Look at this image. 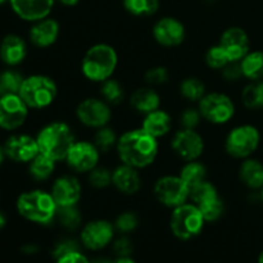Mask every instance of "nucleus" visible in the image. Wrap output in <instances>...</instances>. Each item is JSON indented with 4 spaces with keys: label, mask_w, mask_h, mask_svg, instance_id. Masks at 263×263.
<instances>
[{
    "label": "nucleus",
    "mask_w": 263,
    "mask_h": 263,
    "mask_svg": "<svg viewBox=\"0 0 263 263\" xmlns=\"http://www.w3.org/2000/svg\"><path fill=\"white\" fill-rule=\"evenodd\" d=\"M22 252L25 254H35L39 252V247H36L35 244H27L22 248Z\"/></svg>",
    "instance_id": "obj_46"
},
{
    "label": "nucleus",
    "mask_w": 263,
    "mask_h": 263,
    "mask_svg": "<svg viewBox=\"0 0 263 263\" xmlns=\"http://www.w3.org/2000/svg\"><path fill=\"white\" fill-rule=\"evenodd\" d=\"M27 57V44L21 36L10 33L3 39L0 44V59L7 66L15 67Z\"/></svg>",
    "instance_id": "obj_23"
},
{
    "label": "nucleus",
    "mask_w": 263,
    "mask_h": 263,
    "mask_svg": "<svg viewBox=\"0 0 263 263\" xmlns=\"http://www.w3.org/2000/svg\"><path fill=\"white\" fill-rule=\"evenodd\" d=\"M4 152L10 161L17 163H30L40 153V149L36 138L26 134H17L7 139Z\"/></svg>",
    "instance_id": "obj_17"
},
{
    "label": "nucleus",
    "mask_w": 263,
    "mask_h": 263,
    "mask_svg": "<svg viewBox=\"0 0 263 263\" xmlns=\"http://www.w3.org/2000/svg\"><path fill=\"white\" fill-rule=\"evenodd\" d=\"M57 205L50 193L35 189L22 193L17 199V211L20 216L37 225H49L55 220Z\"/></svg>",
    "instance_id": "obj_4"
},
{
    "label": "nucleus",
    "mask_w": 263,
    "mask_h": 263,
    "mask_svg": "<svg viewBox=\"0 0 263 263\" xmlns=\"http://www.w3.org/2000/svg\"><path fill=\"white\" fill-rule=\"evenodd\" d=\"M258 263H263V251L259 253V256H258Z\"/></svg>",
    "instance_id": "obj_53"
},
{
    "label": "nucleus",
    "mask_w": 263,
    "mask_h": 263,
    "mask_svg": "<svg viewBox=\"0 0 263 263\" xmlns=\"http://www.w3.org/2000/svg\"><path fill=\"white\" fill-rule=\"evenodd\" d=\"M9 3L21 20L32 23L49 17L54 7V0H9Z\"/></svg>",
    "instance_id": "obj_20"
},
{
    "label": "nucleus",
    "mask_w": 263,
    "mask_h": 263,
    "mask_svg": "<svg viewBox=\"0 0 263 263\" xmlns=\"http://www.w3.org/2000/svg\"><path fill=\"white\" fill-rule=\"evenodd\" d=\"M5 223H7V218H5V216L3 215L2 212H0V230H2V229L4 228Z\"/></svg>",
    "instance_id": "obj_50"
},
{
    "label": "nucleus",
    "mask_w": 263,
    "mask_h": 263,
    "mask_svg": "<svg viewBox=\"0 0 263 263\" xmlns=\"http://www.w3.org/2000/svg\"><path fill=\"white\" fill-rule=\"evenodd\" d=\"M112 263H135V261L130 258V257H118L116 261H113Z\"/></svg>",
    "instance_id": "obj_48"
},
{
    "label": "nucleus",
    "mask_w": 263,
    "mask_h": 263,
    "mask_svg": "<svg viewBox=\"0 0 263 263\" xmlns=\"http://www.w3.org/2000/svg\"><path fill=\"white\" fill-rule=\"evenodd\" d=\"M59 33H61V25L58 21L46 17L37 22H33L28 32V37L36 48L45 49L57 43Z\"/></svg>",
    "instance_id": "obj_21"
},
{
    "label": "nucleus",
    "mask_w": 263,
    "mask_h": 263,
    "mask_svg": "<svg viewBox=\"0 0 263 263\" xmlns=\"http://www.w3.org/2000/svg\"><path fill=\"white\" fill-rule=\"evenodd\" d=\"M202 121V115H200L199 109L194 107H189L184 109L180 115V123H181L182 128H192L195 130L198 125Z\"/></svg>",
    "instance_id": "obj_41"
},
{
    "label": "nucleus",
    "mask_w": 263,
    "mask_h": 263,
    "mask_svg": "<svg viewBox=\"0 0 263 263\" xmlns=\"http://www.w3.org/2000/svg\"><path fill=\"white\" fill-rule=\"evenodd\" d=\"M133 251V241L127 236H121L113 243V252L117 257H130Z\"/></svg>",
    "instance_id": "obj_44"
},
{
    "label": "nucleus",
    "mask_w": 263,
    "mask_h": 263,
    "mask_svg": "<svg viewBox=\"0 0 263 263\" xmlns=\"http://www.w3.org/2000/svg\"><path fill=\"white\" fill-rule=\"evenodd\" d=\"M87 180H89V184L94 189H105V187L112 185V171L109 168H107V167H103L98 164L94 170H91L89 172Z\"/></svg>",
    "instance_id": "obj_38"
},
{
    "label": "nucleus",
    "mask_w": 263,
    "mask_h": 263,
    "mask_svg": "<svg viewBox=\"0 0 263 263\" xmlns=\"http://www.w3.org/2000/svg\"><path fill=\"white\" fill-rule=\"evenodd\" d=\"M130 105L135 112L145 116L161 108V97L153 87H139L131 94Z\"/></svg>",
    "instance_id": "obj_26"
},
{
    "label": "nucleus",
    "mask_w": 263,
    "mask_h": 263,
    "mask_svg": "<svg viewBox=\"0 0 263 263\" xmlns=\"http://www.w3.org/2000/svg\"><path fill=\"white\" fill-rule=\"evenodd\" d=\"M205 220L194 203H185L174 208L170 217V229L180 240H190L204 229Z\"/></svg>",
    "instance_id": "obj_7"
},
{
    "label": "nucleus",
    "mask_w": 263,
    "mask_h": 263,
    "mask_svg": "<svg viewBox=\"0 0 263 263\" xmlns=\"http://www.w3.org/2000/svg\"><path fill=\"white\" fill-rule=\"evenodd\" d=\"M115 231V225L109 221L92 220L82 228L81 243L90 251H100L112 243Z\"/></svg>",
    "instance_id": "obj_15"
},
{
    "label": "nucleus",
    "mask_w": 263,
    "mask_h": 263,
    "mask_svg": "<svg viewBox=\"0 0 263 263\" xmlns=\"http://www.w3.org/2000/svg\"><path fill=\"white\" fill-rule=\"evenodd\" d=\"M5 2H9V0H0V5H3V4H4Z\"/></svg>",
    "instance_id": "obj_54"
},
{
    "label": "nucleus",
    "mask_w": 263,
    "mask_h": 263,
    "mask_svg": "<svg viewBox=\"0 0 263 263\" xmlns=\"http://www.w3.org/2000/svg\"><path fill=\"white\" fill-rule=\"evenodd\" d=\"M141 128L156 139L168 135L172 130V117L163 109H157L144 116Z\"/></svg>",
    "instance_id": "obj_25"
},
{
    "label": "nucleus",
    "mask_w": 263,
    "mask_h": 263,
    "mask_svg": "<svg viewBox=\"0 0 263 263\" xmlns=\"http://www.w3.org/2000/svg\"><path fill=\"white\" fill-rule=\"evenodd\" d=\"M198 109L203 120L215 126L226 125L236 115V105L225 92H207L198 103Z\"/></svg>",
    "instance_id": "obj_8"
},
{
    "label": "nucleus",
    "mask_w": 263,
    "mask_h": 263,
    "mask_svg": "<svg viewBox=\"0 0 263 263\" xmlns=\"http://www.w3.org/2000/svg\"><path fill=\"white\" fill-rule=\"evenodd\" d=\"M144 80L151 86H159V85L168 82L170 72L166 67L154 66L152 68L146 69V72L144 73Z\"/></svg>",
    "instance_id": "obj_40"
},
{
    "label": "nucleus",
    "mask_w": 263,
    "mask_h": 263,
    "mask_svg": "<svg viewBox=\"0 0 263 263\" xmlns=\"http://www.w3.org/2000/svg\"><path fill=\"white\" fill-rule=\"evenodd\" d=\"M123 7L135 17H149L157 13L159 0H123Z\"/></svg>",
    "instance_id": "obj_36"
},
{
    "label": "nucleus",
    "mask_w": 263,
    "mask_h": 263,
    "mask_svg": "<svg viewBox=\"0 0 263 263\" xmlns=\"http://www.w3.org/2000/svg\"><path fill=\"white\" fill-rule=\"evenodd\" d=\"M20 97L30 109H45L55 102L58 85L46 74H31L23 80Z\"/></svg>",
    "instance_id": "obj_6"
},
{
    "label": "nucleus",
    "mask_w": 263,
    "mask_h": 263,
    "mask_svg": "<svg viewBox=\"0 0 263 263\" xmlns=\"http://www.w3.org/2000/svg\"><path fill=\"white\" fill-rule=\"evenodd\" d=\"M153 37L164 48H176L185 41L186 30L181 21L174 17H163L153 26Z\"/></svg>",
    "instance_id": "obj_16"
},
{
    "label": "nucleus",
    "mask_w": 263,
    "mask_h": 263,
    "mask_svg": "<svg viewBox=\"0 0 263 263\" xmlns=\"http://www.w3.org/2000/svg\"><path fill=\"white\" fill-rule=\"evenodd\" d=\"M156 199L167 208H176L190 200V189L179 175H164L154 182Z\"/></svg>",
    "instance_id": "obj_10"
},
{
    "label": "nucleus",
    "mask_w": 263,
    "mask_h": 263,
    "mask_svg": "<svg viewBox=\"0 0 263 263\" xmlns=\"http://www.w3.org/2000/svg\"><path fill=\"white\" fill-rule=\"evenodd\" d=\"M50 194L58 207L77 205L82 197V185L80 184L77 177L72 175H63L53 182Z\"/></svg>",
    "instance_id": "obj_19"
},
{
    "label": "nucleus",
    "mask_w": 263,
    "mask_h": 263,
    "mask_svg": "<svg viewBox=\"0 0 263 263\" xmlns=\"http://www.w3.org/2000/svg\"><path fill=\"white\" fill-rule=\"evenodd\" d=\"M5 152H4V146L0 145V166L3 164V162H4V158H5Z\"/></svg>",
    "instance_id": "obj_49"
},
{
    "label": "nucleus",
    "mask_w": 263,
    "mask_h": 263,
    "mask_svg": "<svg viewBox=\"0 0 263 263\" xmlns=\"http://www.w3.org/2000/svg\"><path fill=\"white\" fill-rule=\"evenodd\" d=\"M141 176L138 168L121 163L112 171V185L125 195H134L141 189Z\"/></svg>",
    "instance_id": "obj_22"
},
{
    "label": "nucleus",
    "mask_w": 263,
    "mask_h": 263,
    "mask_svg": "<svg viewBox=\"0 0 263 263\" xmlns=\"http://www.w3.org/2000/svg\"><path fill=\"white\" fill-rule=\"evenodd\" d=\"M221 74L223 79L229 82H236L244 79L243 71H241L240 62H230L221 69Z\"/></svg>",
    "instance_id": "obj_43"
},
{
    "label": "nucleus",
    "mask_w": 263,
    "mask_h": 263,
    "mask_svg": "<svg viewBox=\"0 0 263 263\" xmlns=\"http://www.w3.org/2000/svg\"><path fill=\"white\" fill-rule=\"evenodd\" d=\"M262 144V131L253 123H240L231 128L225 139V151L231 158L243 159L253 157Z\"/></svg>",
    "instance_id": "obj_5"
},
{
    "label": "nucleus",
    "mask_w": 263,
    "mask_h": 263,
    "mask_svg": "<svg viewBox=\"0 0 263 263\" xmlns=\"http://www.w3.org/2000/svg\"><path fill=\"white\" fill-rule=\"evenodd\" d=\"M25 77L15 69H7L0 73V97L20 94Z\"/></svg>",
    "instance_id": "obj_33"
},
{
    "label": "nucleus",
    "mask_w": 263,
    "mask_h": 263,
    "mask_svg": "<svg viewBox=\"0 0 263 263\" xmlns=\"http://www.w3.org/2000/svg\"><path fill=\"white\" fill-rule=\"evenodd\" d=\"M240 102L244 108L252 112L263 110V80L248 81L240 92Z\"/></svg>",
    "instance_id": "obj_27"
},
{
    "label": "nucleus",
    "mask_w": 263,
    "mask_h": 263,
    "mask_svg": "<svg viewBox=\"0 0 263 263\" xmlns=\"http://www.w3.org/2000/svg\"><path fill=\"white\" fill-rule=\"evenodd\" d=\"M40 153L50 157L54 161H64L76 143L73 130L68 123L63 121H55L44 126L36 135Z\"/></svg>",
    "instance_id": "obj_3"
},
{
    "label": "nucleus",
    "mask_w": 263,
    "mask_h": 263,
    "mask_svg": "<svg viewBox=\"0 0 263 263\" xmlns=\"http://www.w3.org/2000/svg\"><path fill=\"white\" fill-rule=\"evenodd\" d=\"M57 263H91L80 251L71 252L57 259Z\"/></svg>",
    "instance_id": "obj_45"
},
{
    "label": "nucleus",
    "mask_w": 263,
    "mask_h": 263,
    "mask_svg": "<svg viewBox=\"0 0 263 263\" xmlns=\"http://www.w3.org/2000/svg\"><path fill=\"white\" fill-rule=\"evenodd\" d=\"M55 220L59 225L63 226L67 230H76L81 226L82 215L77 205H69V207H58L55 215Z\"/></svg>",
    "instance_id": "obj_34"
},
{
    "label": "nucleus",
    "mask_w": 263,
    "mask_h": 263,
    "mask_svg": "<svg viewBox=\"0 0 263 263\" xmlns=\"http://www.w3.org/2000/svg\"><path fill=\"white\" fill-rule=\"evenodd\" d=\"M238 176L244 186L252 192H259L263 187V162L256 157L243 159L239 166Z\"/></svg>",
    "instance_id": "obj_24"
},
{
    "label": "nucleus",
    "mask_w": 263,
    "mask_h": 263,
    "mask_svg": "<svg viewBox=\"0 0 263 263\" xmlns=\"http://www.w3.org/2000/svg\"><path fill=\"white\" fill-rule=\"evenodd\" d=\"M57 161H54L50 157L45 156L43 153H39L32 161L30 162L28 166V172L31 177L36 181H46L50 179L51 175L55 171Z\"/></svg>",
    "instance_id": "obj_29"
},
{
    "label": "nucleus",
    "mask_w": 263,
    "mask_h": 263,
    "mask_svg": "<svg viewBox=\"0 0 263 263\" xmlns=\"http://www.w3.org/2000/svg\"><path fill=\"white\" fill-rule=\"evenodd\" d=\"M80 251V247L77 241L72 240V239H63V240L58 241L53 248V257L55 259L61 258V257L66 256V254L71 253V252Z\"/></svg>",
    "instance_id": "obj_42"
},
{
    "label": "nucleus",
    "mask_w": 263,
    "mask_h": 263,
    "mask_svg": "<svg viewBox=\"0 0 263 263\" xmlns=\"http://www.w3.org/2000/svg\"><path fill=\"white\" fill-rule=\"evenodd\" d=\"M171 148L180 159L185 162L197 161L204 153V139L197 130L181 128L171 139Z\"/></svg>",
    "instance_id": "obj_12"
},
{
    "label": "nucleus",
    "mask_w": 263,
    "mask_h": 263,
    "mask_svg": "<svg viewBox=\"0 0 263 263\" xmlns=\"http://www.w3.org/2000/svg\"><path fill=\"white\" fill-rule=\"evenodd\" d=\"M204 61L205 64H207L211 69H215V71H221L226 64H229L231 62L229 55L226 54V51L223 50V48L220 44L211 46V48L208 49L207 53H205L204 55Z\"/></svg>",
    "instance_id": "obj_37"
},
{
    "label": "nucleus",
    "mask_w": 263,
    "mask_h": 263,
    "mask_svg": "<svg viewBox=\"0 0 263 263\" xmlns=\"http://www.w3.org/2000/svg\"><path fill=\"white\" fill-rule=\"evenodd\" d=\"M118 67V53L107 43H98L90 46L81 61L84 77L95 84H102L112 79Z\"/></svg>",
    "instance_id": "obj_2"
},
{
    "label": "nucleus",
    "mask_w": 263,
    "mask_h": 263,
    "mask_svg": "<svg viewBox=\"0 0 263 263\" xmlns=\"http://www.w3.org/2000/svg\"><path fill=\"white\" fill-rule=\"evenodd\" d=\"M258 198H259V203H261L263 207V187L258 192Z\"/></svg>",
    "instance_id": "obj_51"
},
{
    "label": "nucleus",
    "mask_w": 263,
    "mask_h": 263,
    "mask_svg": "<svg viewBox=\"0 0 263 263\" xmlns=\"http://www.w3.org/2000/svg\"><path fill=\"white\" fill-rule=\"evenodd\" d=\"M113 225H115V229L118 233H133V231L136 230V228L139 226V217L135 212H133V211H126V212L120 213V215L117 216V218H116Z\"/></svg>",
    "instance_id": "obj_39"
},
{
    "label": "nucleus",
    "mask_w": 263,
    "mask_h": 263,
    "mask_svg": "<svg viewBox=\"0 0 263 263\" xmlns=\"http://www.w3.org/2000/svg\"><path fill=\"white\" fill-rule=\"evenodd\" d=\"M244 79L248 81L263 80V50H252L240 61Z\"/></svg>",
    "instance_id": "obj_28"
},
{
    "label": "nucleus",
    "mask_w": 263,
    "mask_h": 263,
    "mask_svg": "<svg viewBox=\"0 0 263 263\" xmlns=\"http://www.w3.org/2000/svg\"><path fill=\"white\" fill-rule=\"evenodd\" d=\"M99 92L102 99L105 100L110 107L120 105L125 99V89L122 84L113 77L100 84Z\"/></svg>",
    "instance_id": "obj_32"
},
{
    "label": "nucleus",
    "mask_w": 263,
    "mask_h": 263,
    "mask_svg": "<svg viewBox=\"0 0 263 263\" xmlns=\"http://www.w3.org/2000/svg\"><path fill=\"white\" fill-rule=\"evenodd\" d=\"M190 202L199 208L205 222H215L225 212V202L217 187L208 180L190 189Z\"/></svg>",
    "instance_id": "obj_9"
},
{
    "label": "nucleus",
    "mask_w": 263,
    "mask_h": 263,
    "mask_svg": "<svg viewBox=\"0 0 263 263\" xmlns=\"http://www.w3.org/2000/svg\"><path fill=\"white\" fill-rule=\"evenodd\" d=\"M28 109L20 94L0 97V128L14 131L22 127L28 117Z\"/></svg>",
    "instance_id": "obj_14"
},
{
    "label": "nucleus",
    "mask_w": 263,
    "mask_h": 263,
    "mask_svg": "<svg viewBox=\"0 0 263 263\" xmlns=\"http://www.w3.org/2000/svg\"><path fill=\"white\" fill-rule=\"evenodd\" d=\"M64 161L72 171L77 174H89L99 164L100 152L91 141L76 140Z\"/></svg>",
    "instance_id": "obj_13"
},
{
    "label": "nucleus",
    "mask_w": 263,
    "mask_h": 263,
    "mask_svg": "<svg viewBox=\"0 0 263 263\" xmlns=\"http://www.w3.org/2000/svg\"><path fill=\"white\" fill-rule=\"evenodd\" d=\"M74 113L81 125L94 130L108 126L112 120V107L102 98H86L77 104Z\"/></svg>",
    "instance_id": "obj_11"
},
{
    "label": "nucleus",
    "mask_w": 263,
    "mask_h": 263,
    "mask_svg": "<svg viewBox=\"0 0 263 263\" xmlns=\"http://www.w3.org/2000/svg\"><path fill=\"white\" fill-rule=\"evenodd\" d=\"M207 172L208 170L207 167H205V164L197 159V161L186 162V163L181 167V170H180L179 176L186 182L189 189H192L195 185L200 184V182L207 180Z\"/></svg>",
    "instance_id": "obj_30"
},
{
    "label": "nucleus",
    "mask_w": 263,
    "mask_h": 263,
    "mask_svg": "<svg viewBox=\"0 0 263 263\" xmlns=\"http://www.w3.org/2000/svg\"><path fill=\"white\" fill-rule=\"evenodd\" d=\"M180 95L190 103H199L207 94V86L198 77H186L180 82Z\"/></svg>",
    "instance_id": "obj_31"
},
{
    "label": "nucleus",
    "mask_w": 263,
    "mask_h": 263,
    "mask_svg": "<svg viewBox=\"0 0 263 263\" xmlns=\"http://www.w3.org/2000/svg\"><path fill=\"white\" fill-rule=\"evenodd\" d=\"M121 163L144 170L156 162L159 153L158 139L149 135L143 128H134L118 136L116 145Z\"/></svg>",
    "instance_id": "obj_1"
},
{
    "label": "nucleus",
    "mask_w": 263,
    "mask_h": 263,
    "mask_svg": "<svg viewBox=\"0 0 263 263\" xmlns=\"http://www.w3.org/2000/svg\"><path fill=\"white\" fill-rule=\"evenodd\" d=\"M61 4H63L64 7H74L80 3V0H59Z\"/></svg>",
    "instance_id": "obj_47"
},
{
    "label": "nucleus",
    "mask_w": 263,
    "mask_h": 263,
    "mask_svg": "<svg viewBox=\"0 0 263 263\" xmlns=\"http://www.w3.org/2000/svg\"><path fill=\"white\" fill-rule=\"evenodd\" d=\"M91 263H112V261H108V259H95L94 262H91Z\"/></svg>",
    "instance_id": "obj_52"
},
{
    "label": "nucleus",
    "mask_w": 263,
    "mask_h": 263,
    "mask_svg": "<svg viewBox=\"0 0 263 263\" xmlns=\"http://www.w3.org/2000/svg\"><path fill=\"white\" fill-rule=\"evenodd\" d=\"M118 136L116 131L109 126H104V127L97 128L92 136V143L95 144L100 153H108L112 151L113 148L116 149L117 145Z\"/></svg>",
    "instance_id": "obj_35"
},
{
    "label": "nucleus",
    "mask_w": 263,
    "mask_h": 263,
    "mask_svg": "<svg viewBox=\"0 0 263 263\" xmlns=\"http://www.w3.org/2000/svg\"><path fill=\"white\" fill-rule=\"evenodd\" d=\"M220 44L231 62H240L251 51V37L244 28L233 26L226 28L220 37Z\"/></svg>",
    "instance_id": "obj_18"
}]
</instances>
